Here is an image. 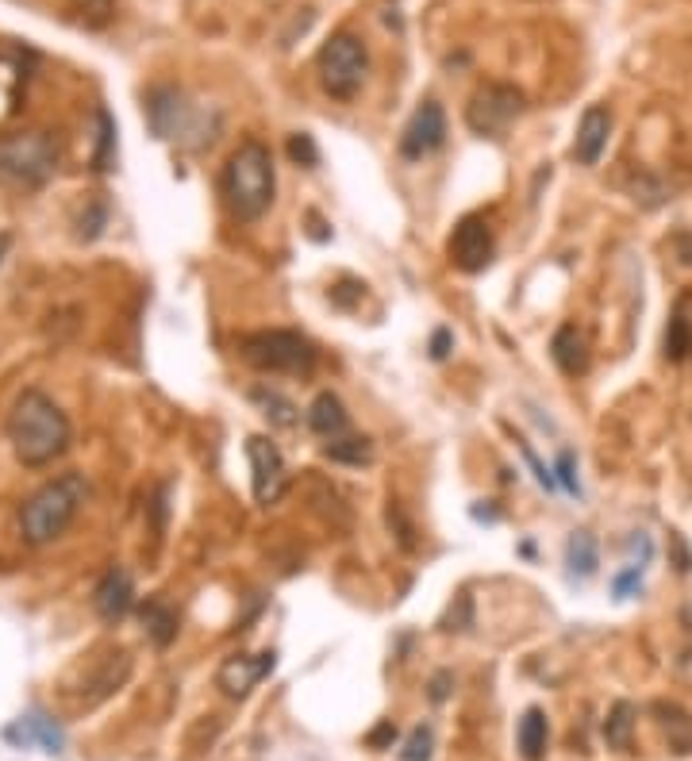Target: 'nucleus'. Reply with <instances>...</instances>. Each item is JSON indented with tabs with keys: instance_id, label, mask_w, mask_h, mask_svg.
I'll return each instance as SVG.
<instances>
[{
	"instance_id": "obj_25",
	"label": "nucleus",
	"mask_w": 692,
	"mask_h": 761,
	"mask_svg": "<svg viewBox=\"0 0 692 761\" xmlns=\"http://www.w3.org/2000/svg\"><path fill=\"white\" fill-rule=\"evenodd\" d=\"M97 123H100V143H97L93 166L104 173V170H112V162H116V123H112V116H108L104 108L97 112Z\"/></svg>"
},
{
	"instance_id": "obj_21",
	"label": "nucleus",
	"mask_w": 692,
	"mask_h": 761,
	"mask_svg": "<svg viewBox=\"0 0 692 761\" xmlns=\"http://www.w3.org/2000/svg\"><path fill=\"white\" fill-rule=\"evenodd\" d=\"M635 715H639V708H635L631 700H619L616 708L608 712V719H604V742H608L612 750H631V735H635Z\"/></svg>"
},
{
	"instance_id": "obj_8",
	"label": "nucleus",
	"mask_w": 692,
	"mask_h": 761,
	"mask_svg": "<svg viewBox=\"0 0 692 761\" xmlns=\"http://www.w3.org/2000/svg\"><path fill=\"white\" fill-rule=\"evenodd\" d=\"M247 462H250V485H254V500L262 508H273L285 489H289V469L281 450L273 446V439L266 435H250L247 439Z\"/></svg>"
},
{
	"instance_id": "obj_10",
	"label": "nucleus",
	"mask_w": 692,
	"mask_h": 761,
	"mask_svg": "<svg viewBox=\"0 0 692 761\" xmlns=\"http://www.w3.org/2000/svg\"><path fill=\"white\" fill-rule=\"evenodd\" d=\"M446 254H450V262L462 273L489 270V262H493V254H496V239H493V227L485 223V216L458 220L450 243H446Z\"/></svg>"
},
{
	"instance_id": "obj_28",
	"label": "nucleus",
	"mask_w": 692,
	"mask_h": 761,
	"mask_svg": "<svg viewBox=\"0 0 692 761\" xmlns=\"http://www.w3.org/2000/svg\"><path fill=\"white\" fill-rule=\"evenodd\" d=\"M554 477H558V485H562L569 496H581V477H577V458H573V450H562V454H558Z\"/></svg>"
},
{
	"instance_id": "obj_26",
	"label": "nucleus",
	"mask_w": 692,
	"mask_h": 761,
	"mask_svg": "<svg viewBox=\"0 0 692 761\" xmlns=\"http://www.w3.org/2000/svg\"><path fill=\"white\" fill-rule=\"evenodd\" d=\"M431 750H435V731L431 727H416L412 735L404 738V750H400V761H431Z\"/></svg>"
},
{
	"instance_id": "obj_18",
	"label": "nucleus",
	"mask_w": 692,
	"mask_h": 761,
	"mask_svg": "<svg viewBox=\"0 0 692 761\" xmlns=\"http://www.w3.org/2000/svg\"><path fill=\"white\" fill-rule=\"evenodd\" d=\"M596 565H600V550L589 531H573L566 539V569L569 581H589L596 577Z\"/></svg>"
},
{
	"instance_id": "obj_1",
	"label": "nucleus",
	"mask_w": 692,
	"mask_h": 761,
	"mask_svg": "<svg viewBox=\"0 0 692 761\" xmlns=\"http://www.w3.org/2000/svg\"><path fill=\"white\" fill-rule=\"evenodd\" d=\"M70 419L66 412L39 389H27L16 396L12 412H8V442L12 454L20 458V466L43 469L58 462L70 450Z\"/></svg>"
},
{
	"instance_id": "obj_3",
	"label": "nucleus",
	"mask_w": 692,
	"mask_h": 761,
	"mask_svg": "<svg viewBox=\"0 0 692 761\" xmlns=\"http://www.w3.org/2000/svg\"><path fill=\"white\" fill-rule=\"evenodd\" d=\"M89 500V485L81 473H62L35 489L20 508V535L27 546H47L70 531V523Z\"/></svg>"
},
{
	"instance_id": "obj_6",
	"label": "nucleus",
	"mask_w": 692,
	"mask_h": 761,
	"mask_svg": "<svg viewBox=\"0 0 692 761\" xmlns=\"http://www.w3.org/2000/svg\"><path fill=\"white\" fill-rule=\"evenodd\" d=\"M316 74H320L327 97H358V89L366 85V74H370V50L354 31H335L316 54Z\"/></svg>"
},
{
	"instance_id": "obj_31",
	"label": "nucleus",
	"mask_w": 692,
	"mask_h": 761,
	"mask_svg": "<svg viewBox=\"0 0 692 761\" xmlns=\"http://www.w3.org/2000/svg\"><path fill=\"white\" fill-rule=\"evenodd\" d=\"M519 450H523V462H527V466H531V473H535V481H539V485H543L546 492L558 489V477H554V469L543 466V462H539V454H535V450H531L527 442H519Z\"/></svg>"
},
{
	"instance_id": "obj_5",
	"label": "nucleus",
	"mask_w": 692,
	"mask_h": 761,
	"mask_svg": "<svg viewBox=\"0 0 692 761\" xmlns=\"http://www.w3.org/2000/svg\"><path fill=\"white\" fill-rule=\"evenodd\" d=\"M58 166V143L50 131L0 135V185L8 189H43Z\"/></svg>"
},
{
	"instance_id": "obj_19",
	"label": "nucleus",
	"mask_w": 692,
	"mask_h": 761,
	"mask_svg": "<svg viewBox=\"0 0 692 761\" xmlns=\"http://www.w3.org/2000/svg\"><path fill=\"white\" fill-rule=\"evenodd\" d=\"M8 738H20V742H39L47 754H58L62 750V731H58V723L54 719H47V715H39V712H31V715H24L12 731H8Z\"/></svg>"
},
{
	"instance_id": "obj_32",
	"label": "nucleus",
	"mask_w": 692,
	"mask_h": 761,
	"mask_svg": "<svg viewBox=\"0 0 692 761\" xmlns=\"http://www.w3.org/2000/svg\"><path fill=\"white\" fill-rule=\"evenodd\" d=\"M16 89H20V74H16V66L0 62V116L12 108V100H16Z\"/></svg>"
},
{
	"instance_id": "obj_30",
	"label": "nucleus",
	"mask_w": 692,
	"mask_h": 761,
	"mask_svg": "<svg viewBox=\"0 0 692 761\" xmlns=\"http://www.w3.org/2000/svg\"><path fill=\"white\" fill-rule=\"evenodd\" d=\"M639 589H643V569H639V565H627L623 573L612 577V592H616V600H627V596H635Z\"/></svg>"
},
{
	"instance_id": "obj_14",
	"label": "nucleus",
	"mask_w": 692,
	"mask_h": 761,
	"mask_svg": "<svg viewBox=\"0 0 692 761\" xmlns=\"http://www.w3.org/2000/svg\"><path fill=\"white\" fill-rule=\"evenodd\" d=\"M131 604H135V581H131L127 569L112 565L97 581V589H93V608H97L104 623H120L131 612Z\"/></svg>"
},
{
	"instance_id": "obj_15",
	"label": "nucleus",
	"mask_w": 692,
	"mask_h": 761,
	"mask_svg": "<svg viewBox=\"0 0 692 761\" xmlns=\"http://www.w3.org/2000/svg\"><path fill=\"white\" fill-rule=\"evenodd\" d=\"M550 358H554V366L562 369L566 377H581V373H589L593 354H589V339H585V331H581L577 323H562V327L554 331V339H550Z\"/></svg>"
},
{
	"instance_id": "obj_12",
	"label": "nucleus",
	"mask_w": 692,
	"mask_h": 761,
	"mask_svg": "<svg viewBox=\"0 0 692 761\" xmlns=\"http://www.w3.org/2000/svg\"><path fill=\"white\" fill-rule=\"evenodd\" d=\"M277 665V654L273 650H262V654H231L223 658V665L216 669V685H220L223 696L231 700H243L250 696V688H258V681H266Z\"/></svg>"
},
{
	"instance_id": "obj_13",
	"label": "nucleus",
	"mask_w": 692,
	"mask_h": 761,
	"mask_svg": "<svg viewBox=\"0 0 692 761\" xmlns=\"http://www.w3.org/2000/svg\"><path fill=\"white\" fill-rule=\"evenodd\" d=\"M608 139H612V112L604 104H589L577 120V135H573V158L581 166H596L600 154L608 150Z\"/></svg>"
},
{
	"instance_id": "obj_35",
	"label": "nucleus",
	"mask_w": 692,
	"mask_h": 761,
	"mask_svg": "<svg viewBox=\"0 0 692 761\" xmlns=\"http://www.w3.org/2000/svg\"><path fill=\"white\" fill-rule=\"evenodd\" d=\"M450 350H454V335H450L446 327H439V331L431 335V358H435V362H443Z\"/></svg>"
},
{
	"instance_id": "obj_9",
	"label": "nucleus",
	"mask_w": 692,
	"mask_h": 761,
	"mask_svg": "<svg viewBox=\"0 0 692 761\" xmlns=\"http://www.w3.org/2000/svg\"><path fill=\"white\" fill-rule=\"evenodd\" d=\"M147 116H150V127H154L162 139H170V143H185V135H193L200 127V112L185 100L181 89H170V85L154 89L147 97Z\"/></svg>"
},
{
	"instance_id": "obj_34",
	"label": "nucleus",
	"mask_w": 692,
	"mask_h": 761,
	"mask_svg": "<svg viewBox=\"0 0 692 761\" xmlns=\"http://www.w3.org/2000/svg\"><path fill=\"white\" fill-rule=\"evenodd\" d=\"M450 685H454V673L443 669V673H435V677H431V692H427V696H431L435 704H443L446 696H450Z\"/></svg>"
},
{
	"instance_id": "obj_33",
	"label": "nucleus",
	"mask_w": 692,
	"mask_h": 761,
	"mask_svg": "<svg viewBox=\"0 0 692 761\" xmlns=\"http://www.w3.org/2000/svg\"><path fill=\"white\" fill-rule=\"evenodd\" d=\"M627 550H631V554H639V565H643V569H646V562L654 558V542H650V535H643V531H635V535H631Z\"/></svg>"
},
{
	"instance_id": "obj_24",
	"label": "nucleus",
	"mask_w": 692,
	"mask_h": 761,
	"mask_svg": "<svg viewBox=\"0 0 692 761\" xmlns=\"http://www.w3.org/2000/svg\"><path fill=\"white\" fill-rule=\"evenodd\" d=\"M143 627H147V635L154 639V646H170L177 639V612L166 608V604H158V600H150L143 604Z\"/></svg>"
},
{
	"instance_id": "obj_27",
	"label": "nucleus",
	"mask_w": 692,
	"mask_h": 761,
	"mask_svg": "<svg viewBox=\"0 0 692 761\" xmlns=\"http://www.w3.org/2000/svg\"><path fill=\"white\" fill-rule=\"evenodd\" d=\"M289 158L304 166V170H316L320 166V147H316V139L308 135V131H297V135H289Z\"/></svg>"
},
{
	"instance_id": "obj_17",
	"label": "nucleus",
	"mask_w": 692,
	"mask_h": 761,
	"mask_svg": "<svg viewBox=\"0 0 692 761\" xmlns=\"http://www.w3.org/2000/svg\"><path fill=\"white\" fill-rule=\"evenodd\" d=\"M516 742H519V754H523V761H543L546 742H550V723H546L543 708H527V712H523V719H519V731H516Z\"/></svg>"
},
{
	"instance_id": "obj_29",
	"label": "nucleus",
	"mask_w": 692,
	"mask_h": 761,
	"mask_svg": "<svg viewBox=\"0 0 692 761\" xmlns=\"http://www.w3.org/2000/svg\"><path fill=\"white\" fill-rule=\"evenodd\" d=\"M74 12H81L89 24H108L112 12H116V0H70Z\"/></svg>"
},
{
	"instance_id": "obj_7",
	"label": "nucleus",
	"mask_w": 692,
	"mask_h": 761,
	"mask_svg": "<svg viewBox=\"0 0 692 761\" xmlns=\"http://www.w3.org/2000/svg\"><path fill=\"white\" fill-rule=\"evenodd\" d=\"M519 116H523V93L516 85H500V81L481 85L466 104V127L481 139L504 135Z\"/></svg>"
},
{
	"instance_id": "obj_11",
	"label": "nucleus",
	"mask_w": 692,
	"mask_h": 761,
	"mask_svg": "<svg viewBox=\"0 0 692 761\" xmlns=\"http://www.w3.org/2000/svg\"><path fill=\"white\" fill-rule=\"evenodd\" d=\"M443 143H446L443 104L439 100H423L420 108L412 112V120L404 123V131H400V154L408 162H423L427 154H435Z\"/></svg>"
},
{
	"instance_id": "obj_16",
	"label": "nucleus",
	"mask_w": 692,
	"mask_h": 761,
	"mask_svg": "<svg viewBox=\"0 0 692 761\" xmlns=\"http://www.w3.org/2000/svg\"><path fill=\"white\" fill-rule=\"evenodd\" d=\"M308 427L320 435V439H343L346 427H350V416H346L343 400L335 393H320L312 404H308Z\"/></svg>"
},
{
	"instance_id": "obj_20",
	"label": "nucleus",
	"mask_w": 692,
	"mask_h": 761,
	"mask_svg": "<svg viewBox=\"0 0 692 761\" xmlns=\"http://www.w3.org/2000/svg\"><path fill=\"white\" fill-rule=\"evenodd\" d=\"M250 400L262 408V416L270 419L273 427H297V419H300V412H297V404L289 400V396H281L277 389H266V385H258L254 393H250Z\"/></svg>"
},
{
	"instance_id": "obj_36",
	"label": "nucleus",
	"mask_w": 692,
	"mask_h": 761,
	"mask_svg": "<svg viewBox=\"0 0 692 761\" xmlns=\"http://www.w3.org/2000/svg\"><path fill=\"white\" fill-rule=\"evenodd\" d=\"M389 738H396V727L393 723H381V727L370 735V746H381V742H389Z\"/></svg>"
},
{
	"instance_id": "obj_2",
	"label": "nucleus",
	"mask_w": 692,
	"mask_h": 761,
	"mask_svg": "<svg viewBox=\"0 0 692 761\" xmlns=\"http://www.w3.org/2000/svg\"><path fill=\"white\" fill-rule=\"evenodd\" d=\"M220 197L239 223H254L270 212L277 197V170L266 143L247 139L231 150L220 173Z\"/></svg>"
},
{
	"instance_id": "obj_22",
	"label": "nucleus",
	"mask_w": 692,
	"mask_h": 761,
	"mask_svg": "<svg viewBox=\"0 0 692 761\" xmlns=\"http://www.w3.org/2000/svg\"><path fill=\"white\" fill-rule=\"evenodd\" d=\"M323 454L331 462H343V466H370L373 462V439L366 435H343V439H331L323 446Z\"/></svg>"
},
{
	"instance_id": "obj_23",
	"label": "nucleus",
	"mask_w": 692,
	"mask_h": 761,
	"mask_svg": "<svg viewBox=\"0 0 692 761\" xmlns=\"http://www.w3.org/2000/svg\"><path fill=\"white\" fill-rule=\"evenodd\" d=\"M666 362L673 366H681V362H689L692 354V320L685 316V308H677L673 316H669V327H666Z\"/></svg>"
},
{
	"instance_id": "obj_4",
	"label": "nucleus",
	"mask_w": 692,
	"mask_h": 761,
	"mask_svg": "<svg viewBox=\"0 0 692 761\" xmlns=\"http://www.w3.org/2000/svg\"><path fill=\"white\" fill-rule=\"evenodd\" d=\"M239 358L258 373H285V377H308L316 369V346L300 331L270 327L250 331L239 339Z\"/></svg>"
}]
</instances>
